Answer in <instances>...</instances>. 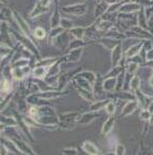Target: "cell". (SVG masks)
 I'll return each mask as SVG.
<instances>
[{"label": "cell", "mask_w": 153, "mask_h": 155, "mask_svg": "<svg viewBox=\"0 0 153 155\" xmlns=\"http://www.w3.org/2000/svg\"><path fill=\"white\" fill-rule=\"evenodd\" d=\"M35 35H36L37 37H39V38H41V37L45 36V31L41 28H37L36 30H35Z\"/></svg>", "instance_id": "cell-1"}]
</instances>
